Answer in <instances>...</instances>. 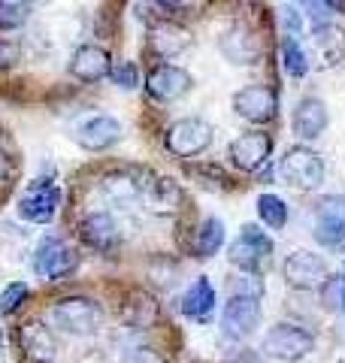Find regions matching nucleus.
Listing matches in <instances>:
<instances>
[{
	"label": "nucleus",
	"mask_w": 345,
	"mask_h": 363,
	"mask_svg": "<svg viewBox=\"0 0 345 363\" xmlns=\"http://www.w3.org/2000/svg\"><path fill=\"white\" fill-rule=\"evenodd\" d=\"M146 185H148V179H143L140 173L121 169V173H109V176H103L100 191H103V194H106L112 203H119V206H131L133 200H143Z\"/></svg>",
	"instance_id": "obj_23"
},
{
	"label": "nucleus",
	"mask_w": 345,
	"mask_h": 363,
	"mask_svg": "<svg viewBox=\"0 0 345 363\" xmlns=\"http://www.w3.org/2000/svg\"><path fill=\"white\" fill-rule=\"evenodd\" d=\"M109 76H112V82L119 85V88H124V91H136V88H140V70H136L133 61L115 64L112 70H109Z\"/></svg>",
	"instance_id": "obj_31"
},
{
	"label": "nucleus",
	"mask_w": 345,
	"mask_h": 363,
	"mask_svg": "<svg viewBox=\"0 0 345 363\" xmlns=\"http://www.w3.org/2000/svg\"><path fill=\"white\" fill-rule=\"evenodd\" d=\"M234 112L251 124H267L279 112V94L267 85H246L234 94Z\"/></svg>",
	"instance_id": "obj_8"
},
{
	"label": "nucleus",
	"mask_w": 345,
	"mask_h": 363,
	"mask_svg": "<svg viewBox=\"0 0 345 363\" xmlns=\"http://www.w3.org/2000/svg\"><path fill=\"white\" fill-rule=\"evenodd\" d=\"M282 67H285V73L294 79H303L309 73V55L303 52V45L294 37L282 40Z\"/></svg>",
	"instance_id": "obj_28"
},
{
	"label": "nucleus",
	"mask_w": 345,
	"mask_h": 363,
	"mask_svg": "<svg viewBox=\"0 0 345 363\" xmlns=\"http://www.w3.org/2000/svg\"><path fill=\"white\" fill-rule=\"evenodd\" d=\"M258 215L270 230H282L288 224V203L275 194H261L258 197Z\"/></svg>",
	"instance_id": "obj_29"
},
{
	"label": "nucleus",
	"mask_w": 345,
	"mask_h": 363,
	"mask_svg": "<svg viewBox=\"0 0 345 363\" xmlns=\"http://www.w3.org/2000/svg\"><path fill=\"white\" fill-rule=\"evenodd\" d=\"M224 245V224L221 218H206L200 233H197V245H194V252L197 257H212L218 255V248Z\"/></svg>",
	"instance_id": "obj_27"
},
{
	"label": "nucleus",
	"mask_w": 345,
	"mask_h": 363,
	"mask_svg": "<svg viewBox=\"0 0 345 363\" xmlns=\"http://www.w3.org/2000/svg\"><path fill=\"white\" fill-rule=\"evenodd\" d=\"M121 363H167V360L160 357L155 348L136 345V348H128V351H124V354H121Z\"/></svg>",
	"instance_id": "obj_36"
},
{
	"label": "nucleus",
	"mask_w": 345,
	"mask_h": 363,
	"mask_svg": "<svg viewBox=\"0 0 345 363\" xmlns=\"http://www.w3.org/2000/svg\"><path fill=\"white\" fill-rule=\"evenodd\" d=\"M270 255H273V240L261 230V227L246 224L236 240L230 242L227 260L243 272H261V267L270 260Z\"/></svg>",
	"instance_id": "obj_4"
},
{
	"label": "nucleus",
	"mask_w": 345,
	"mask_h": 363,
	"mask_svg": "<svg viewBox=\"0 0 345 363\" xmlns=\"http://www.w3.org/2000/svg\"><path fill=\"white\" fill-rule=\"evenodd\" d=\"M33 13V0H0V28H21Z\"/></svg>",
	"instance_id": "obj_30"
},
{
	"label": "nucleus",
	"mask_w": 345,
	"mask_h": 363,
	"mask_svg": "<svg viewBox=\"0 0 345 363\" xmlns=\"http://www.w3.org/2000/svg\"><path fill=\"white\" fill-rule=\"evenodd\" d=\"M315 351V336L300 324H275L263 336V354L282 363H297Z\"/></svg>",
	"instance_id": "obj_2"
},
{
	"label": "nucleus",
	"mask_w": 345,
	"mask_h": 363,
	"mask_svg": "<svg viewBox=\"0 0 345 363\" xmlns=\"http://www.w3.org/2000/svg\"><path fill=\"white\" fill-rule=\"evenodd\" d=\"M119 221L112 218L109 212H91L79 221V240L94 252H109V248L119 245Z\"/></svg>",
	"instance_id": "obj_19"
},
{
	"label": "nucleus",
	"mask_w": 345,
	"mask_h": 363,
	"mask_svg": "<svg viewBox=\"0 0 345 363\" xmlns=\"http://www.w3.org/2000/svg\"><path fill=\"white\" fill-rule=\"evenodd\" d=\"M279 179L297 191H315L324 182V161L306 145H294L279 161Z\"/></svg>",
	"instance_id": "obj_3"
},
{
	"label": "nucleus",
	"mask_w": 345,
	"mask_h": 363,
	"mask_svg": "<svg viewBox=\"0 0 345 363\" xmlns=\"http://www.w3.org/2000/svg\"><path fill=\"white\" fill-rule=\"evenodd\" d=\"M309 49L321 70H330L339 61H345V28L333 25V21H321L309 30Z\"/></svg>",
	"instance_id": "obj_11"
},
{
	"label": "nucleus",
	"mask_w": 345,
	"mask_h": 363,
	"mask_svg": "<svg viewBox=\"0 0 345 363\" xmlns=\"http://www.w3.org/2000/svg\"><path fill=\"white\" fill-rule=\"evenodd\" d=\"M155 4H160V6H167V9H170V4H172V0H155Z\"/></svg>",
	"instance_id": "obj_40"
},
{
	"label": "nucleus",
	"mask_w": 345,
	"mask_h": 363,
	"mask_svg": "<svg viewBox=\"0 0 345 363\" xmlns=\"http://www.w3.org/2000/svg\"><path fill=\"white\" fill-rule=\"evenodd\" d=\"M6 169H9V161H6V155H4V152H0V179H4V176H6Z\"/></svg>",
	"instance_id": "obj_39"
},
{
	"label": "nucleus",
	"mask_w": 345,
	"mask_h": 363,
	"mask_svg": "<svg viewBox=\"0 0 345 363\" xmlns=\"http://www.w3.org/2000/svg\"><path fill=\"white\" fill-rule=\"evenodd\" d=\"M176 309L185 318H194V321H209L212 312H215V288H212V281L206 276L194 279V285L179 297Z\"/></svg>",
	"instance_id": "obj_24"
},
{
	"label": "nucleus",
	"mask_w": 345,
	"mask_h": 363,
	"mask_svg": "<svg viewBox=\"0 0 345 363\" xmlns=\"http://www.w3.org/2000/svg\"><path fill=\"white\" fill-rule=\"evenodd\" d=\"M76 269V252L61 240H45L40 242L33 255V272L40 279H64L67 272Z\"/></svg>",
	"instance_id": "obj_13"
},
{
	"label": "nucleus",
	"mask_w": 345,
	"mask_h": 363,
	"mask_svg": "<svg viewBox=\"0 0 345 363\" xmlns=\"http://www.w3.org/2000/svg\"><path fill=\"white\" fill-rule=\"evenodd\" d=\"M324 4L330 6V13H339V16H345V0H324Z\"/></svg>",
	"instance_id": "obj_38"
},
{
	"label": "nucleus",
	"mask_w": 345,
	"mask_h": 363,
	"mask_svg": "<svg viewBox=\"0 0 345 363\" xmlns=\"http://www.w3.org/2000/svg\"><path fill=\"white\" fill-rule=\"evenodd\" d=\"M49 318L58 330H64L70 336H91V333H97V327L103 321V309L88 297H67L52 306Z\"/></svg>",
	"instance_id": "obj_1"
},
{
	"label": "nucleus",
	"mask_w": 345,
	"mask_h": 363,
	"mask_svg": "<svg viewBox=\"0 0 345 363\" xmlns=\"http://www.w3.org/2000/svg\"><path fill=\"white\" fill-rule=\"evenodd\" d=\"M148 43H152V49L160 58H176V55L191 49L194 37L176 21H155L152 30H148Z\"/></svg>",
	"instance_id": "obj_22"
},
{
	"label": "nucleus",
	"mask_w": 345,
	"mask_h": 363,
	"mask_svg": "<svg viewBox=\"0 0 345 363\" xmlns=\"http://www.w3.org/2000/svg\"><path fill=\"white\" fill-rule=\"evenodd\" d=\"M18 348L25 351V357L31 363H52L58 357V339L52 333V327H45L37 318L21 324L18 330Z\"/></svg>",
	"instance_id": "obj_15"
},
{
	"label": "nucleus",
	"mask_w": 345,
	"mask_h": 363,
	"mask_svg": "<svg viewBox=\"0 0 345 363\" xmlns=\"http://www.w3.org/2000/svg\"><path fill=\"white\" fill-rule=\"evenodd\" d=\"M124 318H128V324L136 327V330H148V327L158 321V303L148 297V294H133Z\"/></svg>",
	"instance_id": "obj_26"
},
{
	"label": "nucleus",
	"mask_w": 345,
	"mask_h": 363,
	"mask_svg": "<svg viewBox=\"0 0 345 363\" xmlns=\"http://www.w3.org/2000/svg\"><path fill=\"white\" fill-rule=\"evenodd\" d=\"M18 58H21V45L16 40H0V70L16 67Z\"/></svg>",
	"instance_id": "obj_37"
},
{
	"label": "nucleus",
	"mask_w": 345,
	"mask_h": 363,
	"mask_svg": "<svg viewBox=\"0 0 345 363\" xmlns=\"http://www.w3.org/2000/svg\"><path fill=\"white\" fill-rule=\"evenodd\" d=\"M61 200H64L61 188L52 185V182H45V179H40L37 185L28 188V194L18 200L16 209H18L21 218L31 221V224H49L55 218L58 206H61Z\"/></svg>",
	"instance_id": "obj_10"
},
{
	"label": "nucleus",
	"mask_w": 345,
	"mask_h": 363,
	"mask_svg": "<svg viewBox=\"0 0 345 363\" xmlns=\"http://www.w3.org/2000/svg\"><path fill=\"white\" fill-rule=\"evenodd\" d=\"M109 70H112V55L94 43L79 45L70 58V73L79 82H100V79L109 76Z\"/></svg>",
	"instance_id": "obj_17"
},
{
	"label": "nucleus",
	"mask_w": 345,
	"mask_h": 363,
	"mask_svg": "<svg viewBox=\"0 0 345 363\" xmlns=\"http://www.w3.org/2000/svg\"><path fill=\"white\" fill-rule=\"evenodd\" d=\"M270 152H273V140L267 133H243L227 145L230 164H234L236 169H243V173H255V169H261L263 164H267Z\"/></svg>",
	"instance_id": "obj_12"
},
{
	"label": "nucleus",
	"mask_w": 345,
	"mask_h": 363,
	"mask_svg": "<svg viewBox=\"0 0 345 363\" xmlns=\"http://www.w3.org/2000/svg\"><path fill=\"white\" fill-rule=\"evenodd\" d=\"M0 348H4V333H0Z\"/></svg>",
	"instance_id": "obj_41"
},
{
	"label": "nucleus",
	"mask_w": 345,
	"mask_h": 363,
	"mask_svg": "<svg viewBox=\"0 0 345 363\" xmlns=\"http://www.w3.org/2000/svg\"><path fill=\"white\" fill-rule=\"evenodd\" d=\"M279 18H282V28L288 30V37H297V33H303V25H306V18L303 13L297 9L294 4H288L279 9Z\"/></svg>",
	"instance_id": "obj_34"
},
{
	"label": "nucleus",
	"mask_w": 345,
	"mask_h": 363,
	"mask_svg": "<svg viewBox=\"0 0 345 363\" xmlns=\"http://www.w3.org/2000/svg\"><path fill=\"white\" fill-rule=\"evenodd\" d=\"M218 49L230 64H258L261 58V37L248 25H234L221 33Z\"/></svg>",
	"instance_id": "obj_16"
},
{
	"label": "nucleus",
	"mask_w": 345,
	"mask_h": 363,
	"mask_svg": "<svg viewBox=\"0 0 345 363\" xmlns=\"http://www.w3.org/2000/svg\"><path fill=\"white\" fill-rule=\"evenodd\" d=\"M312 233L330 252H345V197L342 194L324 197L318 203Z\"/></svg>",
	"instance_id": "obj_7"
},
{
	"label": "nucleus",
	"mask_w": 345,
	"mask_h": 363,
	"mask_svg": "<svg viewBox=\"0 0 345 363\" xmlns=\"http://www.w3.org/2000/svg\"><path fill=\"white\" fill-rule=\"evenodd\" d=\"M25 300H28V285L25 281H13V285H6V291L0 294V315H13Z\"/></svg>",
	"instance_id": "obj_32"
},
{
	"label": "nucleus",
	"mask_w": 345,
	"mask_h": 363,
	"mask_svg": "<svg viewBox=\"0 0 345 363\" xmlns=\"http://www.w3.org/2000/svg\"><path fill=\"white\" fill-rule=\"evenodd\" d=\"M143 200H146L148 212H155V215H160V218H167V215L182 212L185 194H182V188H179V182H176V179L160 176V179H148Z\"/></svg>",
	"instance_id": "obj_20"
},
{
	"label": "nucleus",
	"mask_w": 345,
	"mask_h": 363,
	"mask_svg": "<svg viewBox=\"0 0 345 363\" xmlns=\"http://www.w3.org/2000/svg\"><path fill=\"white\" fill-rule=\"evenodd\" d=\"M294 6L303 13V18H309L312 25H321V21H330V6L324 0H294Z\"/></svg>",
	"instance_id": "obj_33"
},
{
	"label": "nucleus",
	"mask_w": 345,
	"mask_h": 363,
	"mask_svg": "<svg viewBox=\"0 0 345 363\" xmlns=\"http://www.w3.org/2000/svg\"><path fill=\"white\" fill-rule=\"evenodd\" d=\"M212 124L203 118H182L167 130L164 143L176 157H197L212 145Z\"/></svg>",
	"instance_id": "obj_5"
},
{
	"label": "nucleus",
	"mask_w": 345,
	"mask_h": 363,
	"mask_svg": "<svg viewBox=\"0 0 345 363\" xmlns=\"http://www.w3.org/2000/svg\"><path fill=\"white\" fill-rule=\"evenodd\" d=\"M194 85V79L188 70H182V67H172V64H160L155 67L152 73L146 79V88L152 100H160V104H170V100H179L182 94H188Z\"/></svg>",
	"instance_id": "obj_14"
},
{
	"label": "nucleus",
	"mask_w": 345,
	"mask_h": 363,
	"mask_svg": "<svg viewBox=\"0 0 345 363\" xmlns=\"http://www.w3.org/2000/svg\"><path fill=\"white\" fill-rule=\"evenodd\" d=\"M282 276H285L288 285L297 288V291H312L327 279V260L303 248V252H294V255L285 257Z\"/></svg>",
	"instance_id": "obj_9"
},
{
	"label": "nucleus",
	"mask_w": 345,
	"mask_h": 363,
	"mask_svg": "<svg viewBox=\"0 0 345 363\" xmlns=\"http://www.w3.org/2000/svg\"><path fill=\"white\" fill-rule=\"evenodd\" d=\"M321 306L333 315H345V272H327V279L318 285Z\"/></svg>",
	"instance_id": "obj_25"
},
{
	"label": "nucleus",
	"mask_w": 345,
	"mask_h": 363,
	"mask_svg": "<svg viewBox=\"0 0 345 363\" xmlns=\"http://www.w3.org/2000/svg\"><path fill=\"white\" fill-rule=\"evenodd\" d=\"M121 140V124L112 116H94L85 118L76 128V143L82 145L85 152H103Z\"/></svg>",
	"instance_id": "obj_18"
},
{
	"label": "nucleus",
	"mask_w": 345,
	"mask_h": 363,
	"mask_svg": "<svg viewBox=\"0 0 345 363\" xmlns=\"http://www.w3.org/2000/svg\"><path fill=\"white\" fill-rule=\"evenodd\" d=\"M230 291H234V294H248V297H261V294H263V281L258 279V272H246V276L234 279Z\"/></svg>",
	"instance_id": "obj_35"
},
{
	"label": "nucleus",
	"mask_w": 345,
	"mask_h": 363,
	"mask_svg": "<svg viewBox=\"0 0 345 363\" xmlns=\"http://www.w3.org/2000/svg\"><path fill=\"white\" fill-rule=\"evenodd\" d=\"M327 121H330V116H327L324 100L303 97L300 104H297V109H294L291 128H294V133L300 136L303 143H312V140H318V136L327 130Z\"/></svg>",
	"instance_id": "obj_21"
},
{
	"label": "nucleus",
	"mask_w": 345,
	"mask_h": 363,
	"mask_svg": "<svg viewBox=\"0 0 345 363\" xmlns=\"http://www.w3.org/2000/svg\"><path fill=\"white\" fill-rule=\"evenodd\" d=\"M261 324V297L248 294H230V300L221 312V333L227 339H248Z\"/></svg>",
	"instance_id": "obj_6"
}]
</instances>
